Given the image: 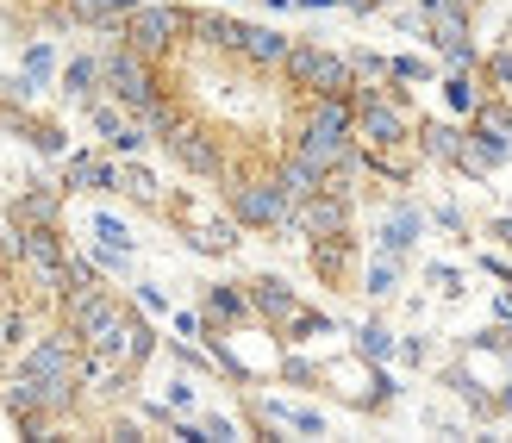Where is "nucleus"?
Returning <instances> with one entry per match:
<instances>
[{
	"label": "nucleus",
	"mask_w": 512,
	"mask_h": 443,
	"mask_svg": "<svg viewBox=\"0 0 512 443\" xmlns=\"http://www.w3.org/2000/svg\"><path fill=\"white\" fill-rule=\"evenodd\" d=\"M281 69H288L300 88H313V94H344L350 88V69L331 57V50H319V44H294Z\"/></svg>",
	"instance_id": "nucleus-1"
},
{
	"label": "nucleus",
	"mask_w": 512,
	"mask_h": 443,
	"mask_svg": "<svg viewBox=\"0 0 512 443\" xmlns=\"http://www.w3.org/2000/svg\"><path fill=\"white\" fill-rule=\"evenodd\" d=\"M232 206H238V219L244 225H281L294 213V200L281 181H250V188H232Z\"/></svg>",
	"instance_id": "nucleus-2"
},
{
	"label": "nucleus",
	"mask_w": 512,
	"mask_h": 443,
	"mask_svg": "<svg viewBox=\"0 0 512 443\" xmlns=\"http://www.w3.org/2000/svg\"><path fill=\"white\" fill-rule=\"evenodd\" d=\"M175 32H182V13H175V7H132V13H125V44L144 50V57L163 50Z\"/></svg>",
	"instance_id": "nucleus-3"
},
{
	"label": "nucleus",
	"mask_w": 512,
	"mask_h": 443,
	"mask_svg": "<svg viewBox=\"0 0 512 443\" xmlns=\"http://www.w3.org/2000/svg\"><path fill=\"white\" fill-rule=\"evenodd\" d=\"M107 75H113V94L125 100V107H144V100H150V69H144V50H132V44L113 50V57H107Z\"/></svg>",
	"instance_id": "nucleus-4"
},
{
	"label": "nucleus",
	"mask_w": 512,
	"mask_h": 443,
	"mask_svg": "<svg viewBox=\"0 0 512 443\" xmlns=\"http://www.w3.org/2000/svg\"><path fill=\"white\" fill-rule=\"evenodd\" d=\"M163 144H169V156H175L182 169H194V175H219V150L200 138V132H169Z\"/></svg>",
	"instance_id": "nucleus-5"
},
{
	"label": "nucleus",
	"mask_w": 512,
	"mask_h": 443,
	"mask_svg": "<svg viewBox=\"0 0 512 443\" xmlns=\"http://www.w3.org/2000/svg\"><path fill=\"white\" fill-rule=\"evenodd\" d=\"M238 50H244L256 69H275V63H288L294 44L281 38V32H269V25H250V32H238Z\"/></svg>",
	"instance_id": "nucleus-6"
},
{
	"label": "nucleus",
	"mask_w": 512,
	"mask_h": 443,
	"mask_svg": "<svg viewBox=\"0 0 512 443\" xmlns=\"http://www.w3.org/2000/svg\"><path fill=\"white\" fill-rule=\"evenodd\" d=\"M19 250H25V263H32L38 275H57V269H63V244H57V231H25Z\"/></svg>",
	"instance_id": "nucleus-7"
},
{
	"label": "nucleus",
	"mask_w": 512,
	"mask_h": 443,
	"mask_svg": "<svg viewBox=\"0 0 512 443\" xmlns=\"http://www.w3.org/2000/svg\"><path fill=\"white\" fill-rule=\"evenodd\" d=\"M356 125H363L375 144H394V138H400V119H394L388 107H363V119H356Z\"/></svg>",
	"instance_id": "nucleus-8"
},
{
	"label": "nucleus",
	"mask_w": 512,
	"mask_h": 443,
	"mask_svg": "<svg viewBox=\"0 0 512 443\" xmlns=\"http://www.w3.org/2000/svg\"><path fill=\"white\" fill-rule=\"evenodd\" d=\"M256 306H263L269 319H288V312H294V300H288V288H281V281H256Z\"/></svg>",
	"instance_id": "nucleus-9"
},
{
	"label": "nucleus",
	"mask_w": 512,
	"mask_h": 443,
	"mask_svg": "<svg viewBox=\"0 0 512 443\" xmlns=\"http://www.w3.org/2000/svg\"><path fill=\"white\" fill-rule=\"evenodd\" d=\"M94 82V63H69V94H88Z\"/></svg>",
	"instance_id": "nucleus-10"
},
{
	"label": "nucleus",
	"mask_w": 512,
	"mask_h": 443,
	"mask_svg": "<svg viewBox=\"0 0 512 443\" xmlns=\"http://www.w3.org/2000/svg\"><path fill=\"white\" fill-rule=\"evenodd\" d=\"M344 7H375V0H344Z\"/></svg>",
	"instance_id": "nucleus-11"
}]
</instances>
